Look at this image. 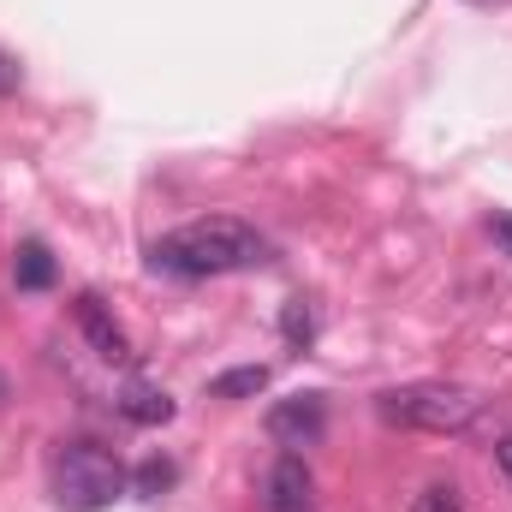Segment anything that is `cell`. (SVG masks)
<instances>
[{"label": "cell", "mask_w": 512, "mask_h": 512, "mask_svg": "<svg viewBox=\"0 0 512 512\" xmlns=\"http://www.w3.org/2000/svg\"><path fill=\"white\" fill-rule=\"evenodd\" d=\"M268 262V239L245 227L239 215H209L191 227H173L167 239L149 245V268L173 280H215V274H245Z\"/></svg>", "instance_id": "cell-1"}, {"label": "cell", "mask_w": 512, "mask_h": 512, "mask_svg": "<svg viewBox=\"0 0 512 512\" xmlns=\"http://www.w3.org/2000/svg\"><path fill=\"white\" fill-rule=\"evenodd\" d=\"M131 489V471L120 453L96 447V441H72L54 453V501L66 512H102Z\"/></svg>", "instance_id": "cell-2"}, {"label": "cell", "mask_w": 512, "mask_h": 512, "mask_svg": "<svg viewBox=\"0 0 512 512\" xmlns=\"http://www.w3.org/2000/svg\"><path fill=\"white\" fill-rule=\"evenodd\" d=\"M483 411V399L459 382H411L382 393V417L399 429H429V435H459L471 429Z\"/></svg>", "instance_id": "cell-3"}, {"label": "cell", "mask_w": 512, "mask_h": 512, "mask_svg": "<svg viewBox=\"0 0 512 512\" xmlns=\"http://www.w3.org/2000/svg\"><path fill=\"white\" fill-rule=\"evenodd\" d=\"M268 435L280 447H316L328 435V405L322 393H292V399H274L268 405Z\"/></svg>", "instance_id": "cell-4"}, {"label": "cell", "mask_w": 512, "mask_h": 512, "mask_svg": "<svg viewBox=\"0 0 512 512\" xmlns=\"http://www.w3.org/2000/svg\"><path fill=\"white\" fill-rule=\"evenodd\" d=\"M72 316H78V328H84V340L96 346V358H108V364H126L131 358V340H126V328L108 316V304L96 298V292H84L78 304H72Z\"/></svg>", "instance_id": "cell-5"}, {"label": "cell", "mask_w": 512, "mask_h": 512, "mask_svg": "<svg viewBox=\"0 0 512 512\" xmlns=\"http://www.w3.org/2000/svg\"><path fill=\"white\" fill-rule=\"evenodd\" d=\"M268 512H310V495H316V477H310V465L298 459V453H286V459H274L268 465Z\"/></svg>", "instance_id": "cell-6"}, {"label": "cell", "mask_w": 512, "mask_h": 512, "mask_svg": "<svg viewBox=\"0 0 512 512\" xmlns=\"http://www.w3.org/2000/svg\"><path fill=\"white\" fill-rule=\"evenodd\" d=\"M120 417L137 423V429H161V423H173V393L155 382H131L120 393Z\"/></svg>", "instance_id": "cell-7"}, {"label": "cell", "mask_w": 512, "mask_h": 512, "mask_svg": "<svg viewBox=\"0 0 512 512\" xmlns=\"http://www.w3.org/2000/svg\"><path fill=\"white\" fill-rule=\"evenodd\" d=\"M54 274H60V268H54L48 245H36V239H30V245H18V256H12V286H18V292H48V286H54Z\"/></svg>", "instance_id": "cell-8"}, {"label": "cell", "mask_w": 512, "mask_h": 512, "mask_svg": "<svg viewBox=\"0 0 512 512\" xmlns=\"http://www.w3.org/2000/svg\"><path fill=\"white\" fill-rule=\"evenodd\" d=\"M262 387H268V370H262V364H245V370L215 376V382H209V399H251Z\"/></svg>", "instance_id": "cell-9"}, {"label": "cell", "mask_w": 512, "mask_h": 512, "mask_svg": "<svg viewBox=\"0 0 512 512\" xmlns=\"http://www.w3.org/2000/svg\"><path fill=\"white\" fill-rule=\"evenodd\" d=\"M280 334H286V346H310L316 340V310H310V298H292L286 310H280Z\"/></svg>", "instance_id": "cell-10"}, {"label": "cell", "mask_w": 512, "mask_h": 512, "mask_svg": "<svg viewBox=\"0 0 512 512\" xmlns=\"http://www.w3.org/2000/svg\"><path fill=\"white\" fill-rule=\"evenodd\" d=\"M173 477H179V471H173V459H143V465H137V477H131V489H137L143 501H155V495H167V489H173Z\"/></svg>", "instance_id": "cell-11"}, {"label": "cell", "mask_w": 512, "mask_h": 512, "mask_svg": "<svg viewBox=\"0 0 512 512\" xmlns=\"http://www.w3.org/2000/svg\"><path fill=\"white\" fill-rule=\"evenodd\" d=\"M411 512H465V495H459L453 483H429V489L411 501Z\"/></svg>", "instance_id": "cell-12"}, {"label": "cell", "mask_w": 512, "mask_h": 512, "mask_svg": "<svg viewBox=\"0 0 512 512\" xmlns=\"http://www.w3.org/2000/svg\"><path fill=\"white\" fill-rule=\"evenodd\" d=\"M18 84H24V72H18V60H12V54H0V96H12Z\"/></svg>", "instance_id": "cell-13"}, {"label": "cell", "mask_w": 512, "mask_h": 512, "mask_svg": "<svg viewBox=\"0 0 512 512\" xmlns=\"http://www.w3.org/2000/svg\"><path fill=\"white\" fill-rule=\"evenodd\" d=\"M489 239H495V245L512 256V215H495V221H489Z\"/></svg>", "instance_id": "cell-14"}, {"label": "cell", "mask_w": 512, "mask_h": 512, "mask_svg": "<svg viewBox=\"0 0 512 512\" xmlns=\"http://www.w3.org/2000/svg\"><path fill=\"white\" fill-rule=\"evenodd\" d=\"M495 465H501V477L512 483V435H501V441H495Z\"/></svg>", "instance_id": "cell-15"}, {"label": "cell", "mask_w": 512, "mask_h": 512, "mask_svg": "<svg viewBox=\"0 0 512 512\" xmlns=\"http://www.w3.org/2000/svg\"><path fill=\"white\" fill-rule=\"evenodd\" d=\"M0 399H6V376H0Z\"/></svg>", "instance_id": "cell-16"}]
</instances>
